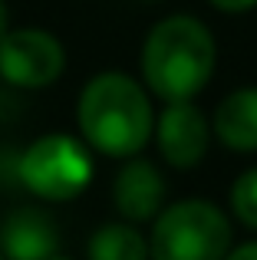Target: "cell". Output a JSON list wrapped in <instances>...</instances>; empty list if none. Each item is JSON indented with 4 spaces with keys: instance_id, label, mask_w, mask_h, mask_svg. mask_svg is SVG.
<instances>
[{
    "instance_id": "1",
    "label": "cell",
    "mask_w": 257,
    "mask_h": 260,
    "mask_svg": "<svg viewBox=\"0 0 257 260\" xmlns=\"http://www.w3.org/2000/svg\"><path fill=\"white\" fill-rule=\"evenodd\" d=\"M79 139L96 155L125 161L142 155L155 135V106L145 83L122 70H103L86 79L76 99Z\"/></svg>"
},
{
    "instance_id": "2",
    "label": "cell",
    "mask_w": 257,
    "mask_h": 260,
    "mask_svg": "<svg viewBox=\"0 0 257 260\" xmlns=\"http://www.w3.org/2000/svg\"><path fill=\"white\" fill-rule=\"evenodd\" d=\"M218 66V40L195 13L158 20L142 40L139 73L145 89L162 102H191L208 89Z\"/></svg>"
},
{
    "instance_id": "3",
    "label": "cell",
    "mask_w": 257,
    "mask_h": 260,
    "mask_svg": "<svg viewBox=\"0 0 257 260\" xmlns=\"http://www.w3.org/2000/svg\"><path fill=\"white\" fill-rule=\"evenodd\" d=\"M231 247V214L208 198H181L165 204L148 231L152 260H224Z\"/></svg>"
},
{
    "instance_id": "4",
    "label": "cell",
    "mask_w": 257,
    "mask_h": 260,
    "mask_svg": "<svg viewBox=\"0 0 257 260\" xmlns=\"http://www.w3.org/2000/svg\"><path fill=\"white\" fill-rule=\"evenodd\" d=\"M17 178L43 204L76 201L96 178V152L76 135L46 132L23 148Z\"/></svg>"
},
{
    "instance_id": "5",
    "label": "cell",
    "mask_w": 257,
    "mask_h": 260,
    "mask_svg": "<svg viewBox=\"0 0 257 260\" xmlns=\"http://www.w3.org/2000/svg\"><path fill=\"white\" fill-rule=\"evenodd\" d=\"M66 73V46L43 26H10L0 37V79L13 89H50Z\"/></svg>"
},
{
    "instance_id": "6",
    "label": "cell",
    "mask_w": 257,
    "mask_h": 260,
    "mask_svg": "<svg viewBox=\"0 0 257 260\" xmlns=\"http://www.w3.org/2000/svg\"><path fill=\"white\" fill-rule=\"evenodd\" d=\"M211 119L191 102H165L155 115V148L162 161L175 172H191L208 158L211 148Z\"/></svg>"
},
{
    "instance_id": "7",
    "label": "cell",
    "mask_w": 257,
    "mask_h": 260,
    "mask_svg": "<svg viewBox=\"0 0 257 260\" xmlns=\"http://www.w3.org/2000/svg\"><path fill=\"white\" fill-rule=\"evenodd\" d=\"M168 198V181L158 172V165H152L142 155L122 161L116 181H112V208L119 211L122 221L132 224H152L155 214L165 208Z\"/></svg>"
},
{
    "instance_id": "8",
    "label": "cell",
    "mask_w": 257,
    "mask_h": 260,
    "mask_svg": "<svg viewBox=\"0 0 257 260\" xmlns=\"http://www.w3.org/2000/svg\"><path fill=\"white\" fill-rule=\"evenodd\" d=\"M59 254V224L50 211L23 204L0 221V257L4 260H50Z\"/></svg>"
},
{
    "instance_id": "9",
    "label": "cell",
    "mask_w": 257,
    "mask_h": 260,
    "mask_svg": "<svg viewBox=\"0 0 257 260\" xmlns=\"http://www.w3.org/2000/svg\"><path fill=\"white\" fill-rule=\"evenodd\" d=\"M211 132L228 152H257V86H241L228 92L211 112Z\"/></svg>"
},
{
    "instance_id": "10",
    "label": "cell",
    "mask_w": 257,
    "mask_h": 260,
    "mask_svg": "<svg viewBox=\"0 0 257 260\" xmlns=\"http://www.w3.org/2000/svg\"><path fill=\"white\" fill-rule=\"evenodd\" d=\"M89 260H152L148 257V237L132 221H109L92 231L86 244Z\"/></svg>"
},
{
    "instance_id": "11",
    "label": "cell",
    "mask_w": 257,
    "mask_h": 260,
    "mask_svg": "<svg viewBox=\"0 0 257 260\" xmlns=\"http://www.w3.org/2000/svg\"><path fill=\"white\" fill-rule=\"evenodd\" d=\"M228 214L241 228L257 231V165L241 172L228 191Z\"/></svg>"
},
{
    "instance_id": "12",
    "label": "cell",
    "mask_w": 257,
    "mask_h": 260,
    "mask_svg": "<svg viewBox=\"0 0 257 260\" xmlns=\"http://www.w3.org/2000/svg\"><path fill=\"white\" fill-rule=\"evenodd\" d=\"M218 13H247L257 7V0H208Z\"/></svg>"
},
{
    "instance_id": "13",
    "label": "cell",
    "mask_w": 257,
    "mask_h": 260,
    "mask_svg": "<svg viewBox=\"0 0 257 260\" xmlns=\"http://www.w3.org/2000/svg\"><path fill=\"white\" fill-rule=\"evenodd\" d=\"M224 260H257V241H244L238 247H231Z\"/></svg>"
},
{
    "instance_id": "14",
    "label": "cell",
    "mask_w": 257,
    "mask_h": 260,
    "mask_svg": "<svg viewBox=\"0 0 257 260\" xmlns=\"http://www.w3.org/2000/svg\"><path fill=\"white\" fill-rule=\"evenodd\" d=\"M10 30V7H7V0H0V37Z\"/></svg>"
},
{
    "instance_id": "15",
    "label": "cell",
    "mask_w": 257,
    "mask_h": 260,
    "mask_svg": "<svg viewBox=\"0 0 257 260\" xmlns=\"http://www.w3.org/2000/svg\"><path fill=\"white\" fill-rule=\"evenodd\" d=\"M50 260H70V257H63V254H53Z\"/></svg>"
},
{
    "instance_id": "16",
    "label": "cell",
    "mask_w": 257,
    "mask_h": 260,
    "mask_svg": "<svg viewBox=\"0 0 257 260\" xmlns=\"http://www.w3.org/2000/svg\"><path fill=\"white\" fill-rule=\"evenodd\" d=\"M145 4H155V0H145Z\"/></svg>"
},
{
    "instance_id": "17",
    "label": "cell",
    "mask_w": 257,
    "mask_h": 260,
    "mask_svg": "<svg viewBox=\"0 0 257 260\" xmlns=\"http://www.w3.org/2000/svg\"><path fill=\"white\" fill-rule=\"evenodd\" d=\"M0 260H4V257H0Z\"/></svg>"
}]
</instances>
